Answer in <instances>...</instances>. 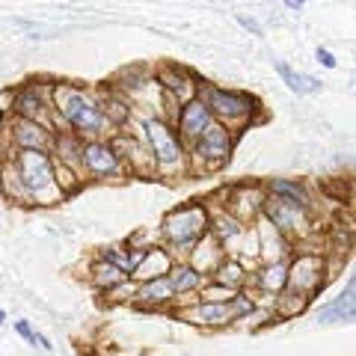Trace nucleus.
<instances>
[{"label": "nucleus", "mask_w": 356, "mask_h": 356, "mask_svg": "<svg viewBox=\"0 0 356 356\" xmlns=\"http://www.w3.org/2000/svg\"><path fill=\"white\" fill-rule=\"evenodd\" d=\"M15 330L21 332V336H24L30 344H39V348H44V350H51V344H48V339H44V336H39V332H33L30 330V324H27V321H15Z\"/></svg>", "instance_id": "412c9836"}, {"label": "nucleus", "mask_w": 356, "mask_h": 356, "mask_svg": "<svg viewBox=\"0 0 356 356\" xmlns=\"http://www.w3.org/2000/svg\"><path fill=\"white\" fill-rule=\"evenodd\" d=\"M238 21H241V27H247V30H252V33H255V36H261V27H259V21H252V18H243V15H241Z\"/></svg>", "instance_id": "5701e85b"}, {"label": "nucleus", "mask_w": 356, "mask_h": 356, "mask_svg": "<svg viewBox=\"0 0 356 356\" xmlns=\"http://www.w3.org/2000/svg\"><path fill=\"white\" fill-rule=\"evenodd\" d=\"M175 297V288L170 282V276H154V280H146V285L137 291V300L140 303H146V306H163V303H170V300Z\"/></svg>", "instance_id": "f8f14e48"}, {"label": "nucleus", "mask_w": 356, "mask_h": 356, "mask_svg": "<svg viewBox=\"0 0 356 356\" xmlns=\"http://www.w3.org/2000/svg\"><path fill=\"white\" fill-rule=\"evenodd\" d=\"M81 161L92 175H116L119 172V152L113 143H86L81 149Z\"/></svg>", "instance_id": "6e6552de"}, {"label": "nucleus", "mask_w": 356, "mask_h": 356, "mask_svg": "<svg viewBox=\"0 0 356 356\" xmlns=\"http://www.w3.org/2000/svg\"><path fill=\"white\" fill-rule=\"evenodd\" d=\"M270 193H273V196H282V199H291V202H297L300 208L309 205L306 191H303L300 184H294V181H273V184H270Z\"/></svg>", "instance_id": "aec40b11"}, {"label": "nucleus", "mask_w": 356, "mask_h": 356, "mask_svg": "<svg viewBox=\"0 0 356 356\" xmlns=\"http://www.w3.org/2000/svg\"><path fill=\"white\" fill-rule=\"evenodd\" d=\"M0 187H3V181H0Z\"/></svg>", "instance_id": "a878e982"}, {"label": "nucleus", "mask_w": 356, "mask_h": 356, "mask_svg": "<svg viewBox=\"0 0 356 356\" xmlns=\"http://www.w3.org/2000/svg\"><path fill=\"white\" fill-rule=\"evenodd\" d=\"M13 170H15L18 184L24 187V193H30V196L54 187V163L42 149H21L15 154Z\"/></svg>", "instance_id": "7ed1b4c3"}, {"label": "nucleus", "mask_w": 356, "mask_h": 356, "mask_svg": "<svg viewBox=\"0 0 356 356\" xmlns=\"http://www.w3.org/2000/svg\"><path fill=\"white\" fill-rule=\"evenodd\" d=\"M170 282L175 288V294H187V291H196L202 285V273L196 267H187V264H178V267H170Z\"/></svg>", "instance_id": "2eb2a0df"}, {"label": "nucleus", "mask_w": 356, "mask_h": 356, "mask_svg": "<svg viewBox=\"0 0 356 356\" xmlns=\"http://www.w3.org/2000/svg\"><path fill=\"white\" fill-rule=\"evenodd\" d=\"M15 110L21 116H27V119H33L36 122L42 113H44V98L36 92V86H30V89H24L18 98H15Z\"/></svg>", "instance_id": "f3484780"}, {"label": "nucleus", "mask_w": 356, "mask_h": 356, "mask_svg": "<svg viewBox=\"0 0 356 356\" xmlns=\"http://www.w3.org/2000/svg\"><path fill=\"white\" fill-rule=\"evenodd\" d=\"M353 315H356V282L353 280H348V288L339 294V300L318 309L321 324H350Z\"/></svg>", "instance_id": "1a4fd4ad"}, {"label": "nucleus", "mask_w": 356, "mask_h": 356, "mask_svg": "<svg viewBox=\"0 0 356 356\" xmlns=\"http://www.w3.org/2000/svg\"><path fill=\"white\" fill-rule=\"evenodd\" d=\"M264 211H267V217L273 220V226L280 232H291V229H297L300 222H303V208H300L297 202H291V199H282V196L267 199Z\"/></svg>", "instance_id": "9d476101"}, {"label": "nucleus", "mask_w": 356, "mask_h": 356, "mask_svg": "<svg viewBox=\"0 0 356 356\" xmlns=\"http://www.w3.org/2000/svg\"><path fill=\"white\" fill-rule=\"evenodd\" d=\"M243 280H247V273H243V267L235 264V261H226L220 267V273L214 276V282L222 285V288H229V291H238V288L243 285Z\"/></svg>", "instance_id": "6ab92c4d"}, {"label": "nucleus", "mask_w": 356, "mask_h": 356, "mask_svg": "<svg viewBox=\"0 0 356 356\" xmlns=\"http://www.w3.org/2000/svg\"><path fill=\"white\" fill-rule=\"evenodd\" d=\"M229 152H232V137L222 125H214V122H211V125L196 137V154L202 161L222 163V161H229Z\"/></svg>", "instance_id": "0eeeda50"}, {"label": "nucleus", "mask_w": 356, "mask_h": 356, "mask_svg": "<svg viewBox=\"0 0 356 356\" xmlns=\"http://www.w3.org/2000/svg\"><path fill=\"white\" fill-rule=\"evenodd\" d=\"M3 321H6V312H3V309H0V324H3Z\"/></svg>", "instance_id": "b1692460"}, {"label": "nucleus", "mask_w": 356, "mask_h": 356, "mask_svg": "<svg viewBox=\"0 0 356 356\" xmlns=\"http://www.w3.org/2000/svg\"><path fill=\"white\" fill-rule=\"evenodd\" d=\"M259 285L264 288V291H282V288L288 285V264L276 261L270 267H264V273L259 276Z\"/></svg>", "instance_id": "a211bd4d"}, {"label": "nucleus", "mask_w": 356, "mask_h": 356, "mask_svg": "<svg viewBox=\"0 0 356 356\" xmlns=\"http://www.w3.org/2000/svg\"><path fill=\"white\" fill-rule=\"evenodd\" d=\"M318 63H324L327 69H336V57H332L327 48H318Z\"/></svg>", "instance_id": "4be33fe9"}, {"label": "nucleus", "mask_w": 356, "mask_h": 356, "mask_svg": "<svg viewBox=\"0 0 356 356\" xmlns=\"http://www.w3.org/2000/svg\"><path fill=\"white\" fill-rule=\"evenodd\" d=\"M252 312V300L247 294H235L229 300H208V303H196L193 309V321L196 324H208V327H222L232 324L243 315Z\"/></svg>", "instance_id": "20e7f679"}, {"label": "nucleus", "mask_w": 356, "mask_h": 356, "mask_svg": "<svg viewBox=\"0 0 356 356\" xmlns=\"http://www.w3.org/2000/svg\"><path fill=\"white\" fill-rule=\"evenodd\" d=\"M54 98H57V107L63 119L77 131V134H102L107 125V113L98 107L95 98H89L83 89L77 86H57L54 89Z\"/></svg>", "instance_id": "f257e3e1"}, {"label": "nucleus", "mask_w": 356, "mask_h": 356, "mask_svg": "<svg viewBox=\"0 0 356 356\" xmlns=\"http://www.w3.org/2000/svg\"><path fill=\"white\" fill-rule=\"evenodd\" d=\"M202 104L211 110V116H220L226 122H241L252 113L255 102L243 92H232V89H214L205 86L202 89Z\"/></svg>", "instance_id": "39448f33"}, {"label": "nucleus", "mask_w": 356, "mask_h": 356, "mask_svg": "<svg viewBox=\"0 0 356 356\" xmlns=\"http://www.w3.org/2000/svg\"><path fill=\"white\" fill-rule=\"evenodd\" d=\"M214 116H211V110L202 104V98H191V102H184L181 113H178V131L184 134V137H199Z\"/></svg>", "instance_id": "9b49d317"}, {"label": "nucleus", "mask_w": 356, "mask_h": 356, "mask_svg": "<svg viewBox=\"0 0 356 356\" xmlns=\"http://www.w3.org/2000/svg\"><path fill=\"white\" fill-rule=\"evenodd\" d=\"M276 72H280V77L288 83V89H291V92H297V95H309V92H318V89H321V81H318V77L288 69L285 63H276Z\"/></svg>", "instance_id": "ddd939ff"}, {"label": "nucleus", "mask_w": 356, "mask_h": 356, "mask_svg": "<svg viewBox=\"0 0 356 356\" xmlns=\"http://www.w3.org/2000/svg\"><path fill=\"white\" fill-rule=\"evenodd\" d=\"M128 280V273L122 270V267H116L113 261H98L95 267H92V282L98 285V288H116V285H122Z\"/></svg>", "instance_id": "dca6fc26"}, {"label": "nucleus", "mask_w": 356, "mask_h": 356, "mask_svg": "<svg viewBox=\"0 0 356 356\" xmlns=\"http://www.w3.org/2000/svg\"><path fill=\"white\" fill-rule=\"evenodd\" d=\"M0 122H3V110H0Z\"/></svg>", "instance_id": "393cba45"}, {"label": "nucleus", "mask_w": 356, "mask_h": 356, "mask_svg": "<svg viewBox=\"0 0 356 356\" xmlns=\"http://www.w3.org/2000/svg\"><path fill=\"white\" fill-rule=\"evenodd\" d=\"M146 137H149V146H152V158L158 161V166H175L181 163V143H178L175 131L170 125H163L161 119H149L146 122Z\"/></svg>", "instance_id": "423d86ee"}, {"label": "nucleus", "mask_w": 356, "mask_h": 356, "mask_svg": "<svg viewBox=\"0 0 356 356\" xmlns=\"http://www.w3.org/2000/svg\"><path fill=\"white\" fill-rule=\"evenodd\" d=\"M208 211L202 205H184V208H175L166 214L163 220V232L175 247L181 250H191L193 243L199 241L208 232Z\"/></svg>", "instance_id": "f03ea898"}, {"label": "nucleus", "mask_w": 356, "mask_h": 356, "mask_svg": "<svg viewBox=\"0 0 356 356\" xmlns=\"http://www.w3.org/2000/svg\"><path fill=\"white\" fill-rule=\"evenodd\" d=\"M18 128H21V131L15 134V140H18L24 149H44V146L51 143V134L44 131L42 125H36L33 119H21Z\"/></svg>", "instance_id": "4468645a"}]
</instances>
